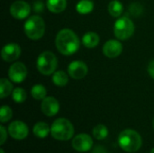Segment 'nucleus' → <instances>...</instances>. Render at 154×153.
<instances>
[{
    "mask_svg": "<svg viewBox=\"0 0 154 153\" xmlns=\"http://www.w3.org/2000/svg\"><path fill=\"white\" fill-rule=\"evenodd\" d=\"M79 40L77 34L70 29L60 30L55 39L57 50L66 56L76 53L79 49Z\"/></svg>",
    "mask_w": 154,
    "mask_h": 153,
    "instance_id": "obj_1",
    "label": "nucleus"
},
{
    "mask_svg": "<svg viewBox=\"0 0 154 153\" xmlns=\"http://www.w3.org/2000/svg\"><path fill=\"white\" fill-rule=\"evenodd\" d=\"M118 144L121 149L126 152H135L142 147V137L134 130L126 129L120 133L118 136Z\"/></svg>",
    "mask_w": 154,
    "mask_h": 153,
    "instance_id": "obj_2",
    "label": "nucleus"
},
{
    "mask_svg": "<svg viewBox=\"0 0 154 153\" xmlns=\"http://www.w3.org/2000/svg\"><path fill=\"white\" fill-rule=\"evenodd\" d=\"M51 136L59 141H68L74 134L73 124L65 118H59L53 122L51 127Z\"/></svg>",
    "mask_w": 154,
    "mask_h": 153,
    "instance_id": "obj_3",
    "label": "nucleus"
},
{
    "mask_svg": "<svg viewBox=\"0 0 154 153\" xmlns=\"http://www.w3.org/2000/svg\"><path fill=\"white\" fill-rule=\"evenodd\" d=\"M24 32L26 36L33 41L41 39L45 32V23L39 15L30 16L24 23Z\"/></svg>",
    "mask_w": 154,
    "mask_h": 153,
    "instance_id": "obj_4",
    "label": "nucleus"
},
{
    "mask_svg": "<svg viewBox=\"0 0 154 153\" xmlns=\"http://www.w3.org/2000/svg\"><path fill=\"white\" fill-rule=\"evenodd\" d=\"M36 65L41 74L49 76L55 72L58 65V60L54 53L46 50L39 55Z\"/></svg>",
    "mask_w": 154,
    "mask_h": 153,
    "instance_id": "obj_5",
    "label": "nucleus"
},
{
    "mask_svg": "<svg viewBox=\"0 0 154 153\" xmlns=\"http://www.w3.org/2000/svg\"><path fill=\"white\" fill-rule=\"evenodd\" d=\"M134 32V24L133 21L126 17L123 16L116 20L114 25V33L118 40L125 41L133 36Z\"/></svg>",
    "mask_w": 154,
    "mask_h": 153,
    "instance_id": "obj_6",
    "label": "nucleus"
},
{
    "mask_svg": "<svg viewBox=\"0 0 154 153\" xmlns=\"http://www.w3.org/2000/svg\"><path fill=\"white\" fill-rule=\"evenodd\" d=\"M10 80L14 83H22L27 77V69L22 62H15L10 66L8 70Z\"/></svg>",
    "mask_w": 154,
    "mask_h": 153,
    "instance_id": "obj_7",
    "label": "nucleus"
},
{
    "mask_svg": "<svg viewBox=\"0 0 154 153\" xmlns=\"http://www.w3.org/2000/svg\"><path fill=\"white\" fill-rule=\"evenodd\" d=\"M31 12V6L28 3L23 0H17L14 2L10 6V14L16 19L26 18Z\"/></svg>",
    "mask_w": 154,
    "mask_h": 153,
    "instance_id": "obj_8",
    "label": "nucleus"
},
{
    "mask_svg": "<svg viewBox=\"0 0 154 153\" xmlns=\"http://www.w3.org/2000/svg\"><path fill=\"white\" fill-rule=\"evenodd\" d=\"M88 69L86 63L80 60H75L69 63L68 67V73L73 79H81L88 74Z\"/></svg>",
    "mask_w": 154,
    "mask_h": 153,
    "instance_id": "obj_9",
    "label": "nucleus"
},
{
    "mask_svg": "<svg viewBox=\"0 0 154 153\" xmlns=\"http://www.w3.org/2000/svg\"><path fill=\"white\" fill-rule=\"evenodd\" d=\"M93 146V140L92 138L86 134L81 133L74 137L72 140V147L75 151L79 152H86L91 150Z\"/></svg>",
    "mask_w": 154,
    "mask_h": 153,
    "instance_id": "obj_10",
    "label": "nucleus"
},
{
    "mask_svg": "<svg viewBox=\"0 0 154 153\" xmlns=\"http://www.w3.org/2000/svg\"><path fill=\"white\" fill-rule=\"evenodd\" d=\"M8 133L12 138L15 140H23L28 135V127L23 122L14 121L8 126Z\"/></svg>",
    "mask_w": 154,
    "mask_h": 153,
    "instance_id": "obj_11",
    "label": "nucleus"
},
{
    "mask_svg": "<svg viewBox=\"0 0 154 153\" xmlns=\"http://www.w3.org/2000/svg\"><path fill=\"white\" fill-rule=\"evenodd\" d=\"M21 55V47L17 43H8L1 50V57L6 62H12L17 60Z\"/></svg>",
    "mask_w": 154,
    "mask_h": 153,
    "instance_id": "obj_12",
    "label": "nucleus"
},
{
    "mask_svg": "<svg viewBox=\"0 0 154 153\" xmlns=\"http://www.w3.org/2000/svg\"><path fill=\"white\" fill-rule=\"evenodd\" d=\"M42 112L46 116H54L58 114L60 110V104L58 100L52 96H48L42 99V105H41Z\"/></svg>",
    "mask_w": 154,
    "mask_h": 153,
    "instance_id": "obj_13",
    "label": "nucleus"
},
{
    "mask_svg": "<svg viewBox=\"0 0 154 153\" xmlns=\"http://www.w3.org/2000/svg\"><path fill=\"white\" fill-rule=\"evenodd\" d=\"M123 51V45L116 40H109L103 46L104 54L110 59L118 57Z\"/></svg>",
    "mask_w": 154,
    "mask_h": 153,
    "instance_id": "obj_14",
    "label": "nucleus"
},
{
    "mask_svg": "<svg viewBox=\"0 0 154 153\" xmlns=\"http://www.w3.org/2000/svg\"><path fill=\"white\" fill-rule=\"evenodd\" d=\"M46 6L51 13H61L67 7V0H47Z\"/></svg>",
    "mask_w": 154,
    "mask_h": 153,
    "instance_id": "obj_15",
    "label": "nucleus"
},
{
    "mask_svg": "<svg viewBox=\"0 0 154 153\" xmlns=\"http://www.w3.org/2000/svg\"><path fill=\"white\" fill-rule=\"evenodd\" d=\"M99 41H100V39H99L98 34L96 32H87L82 37V43L84 44L85 47L89 48V49L97 47L99 43Z\"/></svg>",
    "mask_w": 154,
    "mask_h": 153,
    "instance_id": "obj_16",
    "label": "nucleus"
},
{
    "mask_svg": "<svg viewBox=\"0 0 154 153\" xmlns=\"http://www.w3.org/2000/svg\"><path fill=\"white\" fill-rule=\"evenodd\" d=\"M51 132L50 126L43 122H39L33 126V134L39 138H45Z\"/></svg>",
    "mask_w": 154,
    "mask_h": 153,
    "instance_id": "obj_17",
    "label": "nucleus"
},
{
    "mask_svg": "<svg viewBox=\"0 0 154 153\" xmlns=\"http://www.w3.org/2000/svg\"><path fill=\"white\" fill-rule=\"evenodd\" d=\"M93 9H94V3L91 0H80L76 5L77 12L81 14H89L93 11Z\"/></svg>",
    "mask_w": 154,
    "mask_h": 153,
    "instance_id": "obj_18",
    "label": "nucleus"
},
{
    "mask_svg": "<svg viewBox=\"0 0 154 153\" xmlns=\"http://www.w3.org/2000/svg\"><path fill=\"white\" fill-rule=\"evenodd\" d=\"M52 81L58 87H64L69 82V77L63 70H58L53 73Z\"/></svg>",
    "mask_w": 154,
    "mask_h": 153,
    "instance_id": "obj_19",
    "label": "nucleus"
},
{
    "mask_svg": "<svg viewBox=\"0 0 154 153\" xmlns=\"http://www.w3.org/2000/svg\"><path fill=\"white\" fill-rule=\"evenodd\" d=\"M107 9H108L110 15H112L113 17H119L124 11V6L122 3H120L119 1L114 0L108 4Z\"/></svg>",
    "mask_w": 154,
    "mask_h": 153,
    "instance_id": "obj_20",
    "label": "nucleus"
},
{
    "mask_svg": "<svg viewBox=\"0 0 154 153\" xmlns=\"http://www.w3.org/2000/svg\"><path fill=\"white\" fill-rule=\"evenodd\" d=\"M13 92V85L6 78L0 79V97L5 98Z\"/></svg>",
    "mask_w": 154,
    "mask_h": 153,
    "instance_id": "obj_21",
    "label": "nucleus"
},
{
    "mask_svg": "<svg viewBox=\"0 0 154 153\" xmlns=\"http://www.w3.org/2000/svg\"><path fill=\"white\" fill-rule=\"evenodd\" d=\"M46 94H47L46 88L42 85L38 84V85H34L32 87L31 95L36 100H42V99H44L46 97Z\"/></svg>",
    "mask_w": 154,
    "mask_h": 153,
    "instance_id": "obj_22",
    "label": "nucleus"
},
{
    "mask_svg": "<svg viewBox=\"0 0 154 153\" xmlns=\"http://www.w3.org/2000/svg\"><path fill=\"white\" fill-rule=\"evenodd\" d=\"M92 133H93V136L97 140L101 141V140H104V139H106L107 137L108 129L104 124H97V126L94 127V129L92 131Z\"/></svg>",
    "mask_w": 154,
    "mask_h": 153,
    "instance_id": "obj_23",
    "label": "nucleus"
},
{
    "mask_svg": "<svg viewBox=\"0 0 154 153\" xmlns=\"http://www.w3.org/2000/svg\"><path fill=\"white\" fill-rule=\"evenodd\" d=\"M26 97H27V94L23 88L16 87L12 92V98L15 103L18 104L23 103L26 100Z\"/></svg>",
    "mask_w": 154,
    "mask_h": 153,
    "instance_id": "obj_24",
    "label": "nucleus"
},
{
    "mask_svg": "<svg viewBox=\"0 0 154 153\" xmlns=\"http://www.w3.org/2000/svg\"><path fill=\"white\" fill-rule=\"evenodd\" d=\"M13 115L12 109L7 106H3L0 109V121L1 123H6L8 122Z\"/></svg>",
    "mask_w": 154,
    "mask_h": 153,
    "instance_id": "obj_25",
    "label": "nucleus"
},
{
    "mask_svg": "<svg viewBox=\"0 0 154 153\" xmlns=\"http://www.w3.org/2000/svg\"><path fill=\"white\" fill-rule=\"evenodd\" d=\"M44 9V5H43V3L41 1V0H38L36 2H34L33 4V10L34 12L36 13H42Z\"/></svg>",
    "mask_w": 154,
    "mask_h": 153,
    "instance_id": "obj_26",
    "label": "nucleus"
},
{
    "mask_svg": "<svg viewBox=\"0 0 154 153\" xmlns=\"http://www.w3.org/2000/svg\"><path fill=\"white\" fill-rule=\"evenodd\" d=\"M0 132H1V141H0V145H3L6 140V137H7V133H6V130L5 128L1 125L0 126Z\"/></svg>",
    "mask_w": 154,
    "mask_h": 153,
    "instance_id": "obj_27",
    "label": "nucleus"
},
{
    "mask_svg": "<svg viewBox=\"0 0 154 153\" xmlns=\"http://www.w3.org/2000/svg\"><path fill=\"white\" fill-rule=\"evenodd\" d=\"M148 73L154 79V60L150 61V63L148 65Z\"/></svg>",
    "mask_w": 154,
    "mask_h": 153,
    "instance_id": "obj_28",
    "label": "nucleus"
},
{
    "mask_svg": "<svg viewBox=\"0 0 154 153\" xmlns=\"http://www.w3.org/2000/svg\"><path fill=\"white\" fill-rule=\"evenodd\" d=\"M92 153H108V152H107V151L106 150V148H105V147H103V146H97V147H95V149L93 150Z\"/></svg>",
    "mask_w": 154,
    "mask_h": 153,
    "instance_id": "obj_29",
    "label": "nucleus"
},
{
    "mask_svg": "<svg viewBox=\"0 0 154 153\" xmlns=\"http://www.w3.org/2000/svg\"><path fill=\"white\" fill-rule=\"evenodd\" d=\"M0 153H5L4 150H2V149H1V150H0Z\"/></svg>",
    "mask_w": 154,
    "mask_h": 153,
    "instance_id": "obj_30",
    "label": "nucleus"
},
{
    "mask_svg": "<svg viewBox=\"0 0 154 153\" xmlns=\"http://www.w3.org/2000/svg\"><path fill=\"white\" fill-rule=\"evenodd\" d=\"M150 153H154V148L152 149V151H151V152Z\"/></svg>",
    "mask_w": 154,
    "mask_h": 153,
    "instance_id": "obj_31",
    "label": "nucleus"
},
{
    "mask_svg": "<svg viewBox=\"0 0 154 153\" xmlns=\"http://www.w3.org/2000/svg\"><path fill=\"white\" fill-rule=\"evenodd\" d=\"M152 125H153V129H154V119H153V122H152Z\"/></svg>",
    "mask_w": 154,
    "mask_h": 153,
    "instance_id": "obj_32",
    "label": "nucleus"
}]
</instances>
